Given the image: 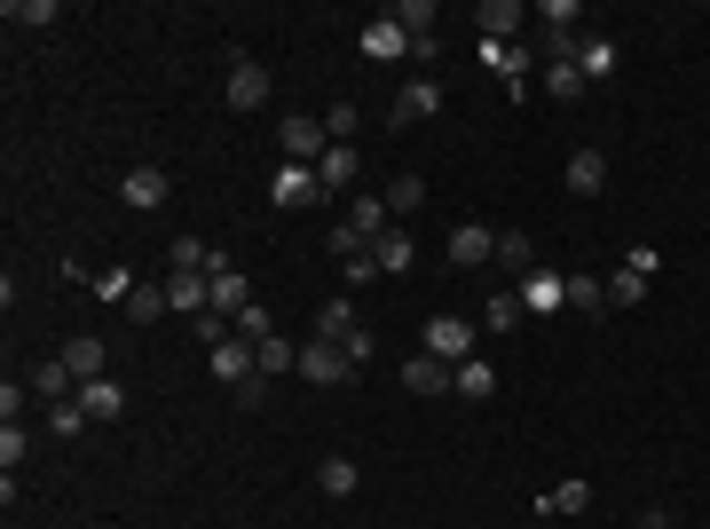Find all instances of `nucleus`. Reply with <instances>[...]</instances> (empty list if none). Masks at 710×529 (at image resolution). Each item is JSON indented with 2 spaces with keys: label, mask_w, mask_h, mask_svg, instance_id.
<instances>
[{
  "label": "nucleus",
  "mask_w": 710,
  "mask_h": 529,
  "mask_svg": "<svg viewBox=\"0 0 710 529\" xmlns=\"http://www.w3.org/2000/svg\"><path fill=\"white\" fill-rule=\"evenodd\" d=\"M355 372H364V364H355L339 340H300V380L308 388H347Z\"/></svg>",
  "instance_id": "1"
},
{
  "label": "nucleus",
  "mask_w": 710,
  "mask_h": 529,
  "mask_svg": "<svg viewBox=\"0 0 710 529\" xmlns=\"http://www.w3.org/2000/svg\"><path fill=\"white\" fill-rule=\"evenodd\" d=\"M277 150H285V166H324V150H332V135H324V119H308V111H293V119L277 127Z\"/></svg>",
  "instance_id": "2"
},
{
  "label": "nucleus",
  "mask_w": 710,
  "mask_h": 529,
  "mask_svg": "<svg viewBox=\"0 0 710 529\" xmlns=\"http://www.w3.org/2000/svg\"><path fill=\"white\" fill-rule=\"evenodd\" d=\"M418 347H426V356H442V364H466V356H474V324H466V316H426Z\"/></svg>",
  "instance_id": "3"
},
{
  "label": "nucleus",
  "mask_w": 710,
  "mask_h": 529,
  "mask_svg": "<svg viewBox=\"0 0 710 529\" xmlns=\"http://www.w3.org/2000/svg\"><path fill=\"white\" fill-rule=\"evenodd\" d=\"M269 206L300 214V206H332L324 183H316V166H277V183H269Z\"/></svg>",
  "instance_id": "4"
},
{
  "label": "nucleus",
  "mask_w": 710,
  "mask_h": 529,
  "mask_svg": "<svg viewBox=\"0 0 710 529\" xmlns=\"http://www.w3.org/2000/svg\"><path fill=\"white\" fill-rule=\"evenodd\" d=\"M221 96H229V111H260V104H269V63H260V56H237Z\"/></svg>",
  "instance_id": "5"
},
{
  "label": "nucleus",
  "mask_w": 710,
  "mask_h": 529,
  "mask_svg": "<svg viewBox=\"0 0 710 529\" xmlns=\"http://www.w3.org/2000/svg\"><path fill=\"white\" fill-rule=\"evenodd\" d=\"M206 364H214V380H221V388H245V380L260 372V347H253V340L237 332V340H221V347H206Z\"/></svg>",
  "instance_id": "6"
},
{
  "label": "nucleus",
  "mask_w": 710,
  "mask_h": 529,
  "mask_svg": "<svg viewBox=\"0 0 710 529\" xmlns=\"http://www.w3.org/2000/svg\"><path fill=\"white\" fill-rule=\"evenodd\" d=\"M442 111V79H411L403 96L387 104V127H418V119H434Z\"/></svg>",
  "instance_id": "7"
},
{
  "label": "nucleus",
  "mask_w": 710,
  "mask_h": 529,
  "mask_svg": "<svg viewBox=\"0 0 710 529\" xmlns=\"http://www.w3.org/2000/svg\"><path fill=\"white\" fill-rule=\"evenodd\" d=\"M166 190H174V183H166V166H127V183H119V198H127L135 214H158Z\"/></svg>",
  "instance_id": "8"
},
{
  "label": "nucleus",
  "mask_w": 710,
  "mask_h": 529,
  "mask_svg": "<svg viewBox=\"0 0 710 529\" xmlns=\"http://www.w3.org/2000/svg\"><path fill=\"white\" fill-rule=\"evenodd\" d=\"M451 380H458V364L426 356V347H418V356H403V388H411V395H451Z\"/></svg>",
  "instance_id": "9"
},
{
  "label": "nucleus",
  "mask_w": 710,
  "mask_h": 529,
  "mask_svg": "<svg viewBox=\"0 0 710 529\" xmlns=\"http://www.w3.org/2000/svg\"><path fill=\"white\" fill-rule=\"evenodd\" d=\"M451 261H458V270H482V261H497V229L458 222V229H451Z\"/></svg>",
  "instance_id": "10"
},
{
  "label": "nucleus",
  "mask_w": 710,
  "mask_h": 529,
  "mask_svg": "<svg viewBox=\"0 0 710 529\" xmlns=\"http://www.w3.org/2000/svg\"><path fill=\"white\" fill-rule=\"evenodd\" d=\"M206 285H214V316H229V324H237V316L253 308V293H245V277L229 270V261H214V270H206Z\"/></svg>",
  "instance_id": "11"
},
{
  "label": "nucleus",
  "mask_w": 710,
  "mask_h": 529,
  "mask_svg": "<svg viewBox=\"0 0 710 529\" xmlns=\"http://www.w3.org/2000/svg\"><path fill=\"white\" fill-rule=\"evenodd\" d=\"M474 25H482V40H521L529 9H521V0H482V9H474Z\"/></svg>",
  "instance_id": "12"
},
{
  "label": "nucleus",
  "mask_w": 710,
  "mask_h": 529,
  "mask_svg": "<svg viewBox=\"0 0 710 529\" xmlns=\"http://www.w3.org/2000/svg\"><path fill=\"white\" fill-rule=\"evenodd\" d=\"M355 237H364V245H379L387 229H395V214H387V198H347V214H339Z\"/></svg>",
  "instance_id": "13"
},
{
  "label": "nucleus",
  "mask_w": 710,
  "mask_h": 529,
  "mask_svg": "<svg viewBox=\"0 0 710 529\" xmlns=\"http://www.w3.org/2000/svg\"><path fill=\"white\" fill-rule=\"evenodd\" d=\"M355 332H364V316H355V301H347V293H332V301L316 308V340H355Z\"/></svg>",
  "instance_id": "14"
},
{
  "label": "nucleus",
  "mask_w": 710,
  "mask_h": 529,
  "mask_svg": "<svg viewBox=\"0 0 710 529\" xmlns=\"http://www.w3.org/2000/svg\"><path fill=\"white\" fill-rule=\"evenodd\" d=\"M355 174H364V158H355L347 143H332L324 166H316V183H324V198H332V190H355Z\"/></svg>",
  "instance_id": "15"
},
{
  "label": "nucleus",
  "mask_w": 710,
  "mask_h": 529,
  "mask_svg": "<svg viewBox=\"0 0 710 529\" xmlns=\"http://www.w3.org/2000/svg\"><path fill=\"white\" fill-rule=\"evenodd\" d=\"M166 308L174 316H206L214 308V285L206 277H166Z\"/></svg>",
  "instance_id": "16"
},
{
  "label": "nucleus",
  "mask_w": 710,
  "mask_h": 529,
  "mask_svg": "<svg viewBox=\"0 0 710 529\" xmlns=\"http://www.w3.org/2000/svg\"><path fill=\"white\" fill-rule=\"evenodd\" d=\"M451 395H458V403H490V395H497V372H490L482 356H466L458 380H451Z\"/></svg>",
  "instance_id": "17"
},
{
  "label": "nucleus",
  "mask_w": 710,
  "mask_h": 529,
  "mask_svg": "<svg viewBox=\"0 0 710 529\" xmlns=\"http://www.w3.org/2000/svg\"><path fill=\"white\" fill-rule=\"evenodd\" d=\"M569 190H576V198H600V190H608V158H600V150H576V158H569Z\"/></svg>",
  "instance_id": "18"
},
{
  "label": "nucleus",
  "mask_w": 710,
  "mask_h": 529,
  "mask_svg": "<svg viewBox=\"0 0 710 529\" xmlns=\"http://www.w3.org/2000/svg\"><path fill=\"white\" fill-rule=\"evenodd\" d=\"M214 261H221V253H206V237H174V245H166V270H174V277H198V270H214Z\"/></svg>",
  "instance_id": "19"
},
{
  "label": "nucleus",
  "mask_w": 710,
  "mask_h": 529,
  "mask_svg": "<svg viewBox=\"0 0 710 529\" xmlns=\"http://www.w3.org/2000/svg\"><path fill=\"white\" fill-rule=\"evenodd\" d=\"M63 364H71L79 388H87V380H111V372H103V364H111V356H103V340H71V347H63Z\"/></svg>",
  "instance_id": "20"
},
{
  "label": "nucleus",
  "mask_w": 710,
  "mask_h": 529,
  "mask_svg": "<svg viewBox=\"0 0 710 529\" xmlns=\"http://www.w3.org/2000/svg\"><path fill=\"white\" fill-rule=\"evenodd\" d=\"M32 395H40V403H71V364H63V356L32 364Z\"/></svg>",
  "instance_id": "21"
},
{
  "label": "nucleus",
  "mask_w": 710,
  "mask_h": 529,
  "mask_svg": "<svg viewBox=\"0 0 710 529\" xmlns=\"http://www.w3.org/2000/svg\"><path fill=\"white\" fill-rule=\"evenodd\" d=\"M364 56H379V63H387V56H411V32H403L395 17H379V25L364 32Z\"/></svg>",
  "instance_id": "22"
},
{
  "label": "nucleus",
  "mask_w": 710,
  "mask_h": 529,
  "mask_svg": "<svg viewBox=\"0 0 710 529\" xmlns=\"http://www.w3.org/2000/svg\"><path fill=\"white\" fill-rule=\"evenodd\" d=\"M576 71H584V79H615V40H600V32L576 40Z\"/></svg>",
  "instance_id": "23"
},
{
  "label": "nucleus",
  "mask_w": 710,
  "mask_h": 529,
  "mask_svg": "<svg viewBox=\"0 0 710 529\" xmlns=\"http://www.w3.org/2000/svg\"><path fill=\"white\" fill-rule=\"evenodd\" d=\"M640 301H648V270H632V261H624V270L608 277V308H640Z\"/></svg>",
  "instance_id": "24"
},
{
  "label": "nucleus",
  "mask_w": 710,
  "mask_h": 529,
  "mask_svg": "<svg viewBox=\"0 0 710 529\" xmlns=\"http://www.w3.org/2000/svg\"><path fill=\"white\" fill-rule=\"evenodd\" d=\"M521 301H529V316H545V308H569V277H529V285H521Z\"/></svg>",
  "instance_id": "25"
},
{
  "label": "nucleus",
  "mask_w": 710,
  "mask_h": 529,
  "mask_svg": "<svg viewBox=\"0 0 710 529\" xmlns=\"http://www.w3.org/2000/svg\"><path fill=\"white\" fill-rule=\"evenodd\" d=\"M79 403H87V419H119V411H127L119 380H87V388H79Z\"/></svg>",
  "instance_id": "26"
},
{
  "label": "nucleus",
  "mask_w": 710,
  "mask_h": 529,
  "mask_svg": "<svg viewBox=\"0 0 710 529\" xmlns=\"http://www.w3.org/2000/svg\"><path fill=\"white\" fill-rule=\"evenodd\" d=\"M355 482H364V474H355V459H324V467H316V490H324V498H355Z\"/></svg>",
  "instance_id": "27"
},
{
  "label": "nucleus",
  "mask_w": 710,
  "mask_h": 529,
  "mask_svg": "<svg viewBox=\"0 0 710 529\" xmlns=\"http://www.w3.org/2000/svg\"><path fill=\"white\" fill-rule=\"evenodd\" d=\"M569 308L576 316H608V277H569Z\"/></svg>",
  "instance_id": "28"
},
{
  "label": "nucleus",
  "mask_w": 710,
  "mask_h": 529,
  "mask_svg": "<svg viewBox=\"0 0 710 529\" xmlns=\"http://www.w3.org/2000/svg\"><path fill=\"white\" fill-rule=\"evenodd\" d=\"M372 261H379V277H403V270H411V237H403V229H387V237L372 245Z\"/></svg>",
  "instance_id": "29"
},
{
  "label": "nucleus",
  "mask_w": 710,
  "mask_h": 529,
  "mask_svg": "<svg viewBox=\"0 0 710 529\" xmlns=\"http://www.w3.org/2000/svg\"><path fill=\"white\" fill-rule=\"evenodd\" d=\"M426 206V183H418V174H395V183H387V214H418Z\"/></svg>",
  "instance_id": "30"
},
{
  "label": "nucleus",
  "mask_w": 710,
  "mask_h": 529,
  "mask_svg": "<svg viewBox=\"0 0 710 529\" xmlns=\"http://www.w3.org/2000/svg\"><path fill=\"white\" fill-rule=\"evenodd\" d=\"M127 316H135V324H158V316H166V285H135V293H127Z\"/></svg>",
  "instance_id": "31"
},
{
  "label": "nucleus",
  "mask_w": 710,
  "mask_h": 529,
  "mask_svg": "<svg viewBox=\"0 0 710 529\" xmlns=\"http://www.w3.org/2000/svg\"><path fill=\"white\" fill-rule=\"evenodd\" d=\"M521 316H529V301H521V293H497V301L482 308V324H490V332H513Z\"/></svg>",
  "instance_id": "32"
},
{
  "label": "nucleus",
  "mask_w": 710,
  "mask_h": 529,
  "mask_svg": "<svg viewBox=\"0 0 710 529\" xmlns=\"http://www.w3.org/2000/svg\"><path fill=\"white\" fill-rule=\"evenodd\" d=\"M538 261V245H529V229H505L497 237V270H529Z\"/></svg>",
  "instance_id": "33"
},
{
  "label": "nucleus",
  "mask_w": 710,
  "mask_h": 529,
  "mask_svg": "<svg viewBox=\"0 0 710 529\" xmlns=\"http://www.w3.org/2000/svg\"><path fill=\"white\" fill-rule=\"evenodd\" d=\"M545 96L576 104V96H584V71H576V63H545Z\"/></svg>",
  "instance_id": "34"
},
{
  "label": "nucleus",
  "mask_w": 710,
  "mask_h": 529,
  "mask_svg": "<svg viewBox=\"0 0 710 529\" xmlns=\"http://www.w3.org/2000/svg\"><path fill=\"white\" fill-rule=\"evenodd\" d=\"M395 25H403L411 40H434V0H403V9H395Z\"/></svg>",
  "instance_id": "35"
},
{
  "label": "nucleus",
  "mask_w": 710,
  "mask_h": 529,
  "mask_svg": "<svg viewBox=\"0 0 710 529\" xmlns=\"http://www.w3.org/2000/svg\"><path fill=\"white\" fill-rule=\"evenodd\" d=\"M87 427V403L71 395V403H48V434H63V443H71V434Z\"/></svg>",
  "instance_id": "36"
},
{
  "label": "nucleus",
  "mask_w": 710,
  "mask_h": 529,
  "mask_svg": "<svg viewBox=\"0 0 710 529\" xmlns=\"http://www.w3.org/2000/svg\"><path fill=\"white\" fill-rule=\"evenodd\" d=\"M592 506V482H561V490H545V513H584Z\"/></svg>",
  "instance_id": "37"
},
{
  "label": "nucleus",
  "mask_w": 710,
  "mask_h": 529,
  "mask_svg": "<svg viewBox=\"0 0 710 529\" xmlns=\"http://www.w3.org/2000/svg\"><path fill=\"white\" fill-rule=\"evenodd\" d=\"M355 127H364V111H355V104H347V96H339V104H332V111H324V135H332V143H347V135H355Z\"/></svg>",
  "instance_id": "38"
},
{
  "label": "nucleus",
  "mask_w": 710,
  "mask_h": 529,
  "mask_svg": "<svg viewBox=\"0 0 710 529\" xmlns=\"http://www.w3.org/2000/svg\"><path fill=\"white\" fill-rule=\"evenodd\" d=\"M24 451H32V443H24V427L9 419V427H0V467H9V474H17V467H24Z\"/></svg>",
  "instance_id": "39"
},
{
  "label": "nucleus",
  "mask_w": 710,
  "mask_h": 529,
  "mask_svg": "<svg viewBox=\"0 0 710 529\" xmlns=\"http://www.w3.org/2000/svg\"><path fill=\"white\" fill-rule=\"evenodd\" d=\"M9 25H56V0H9Z\"/></svg>",
  "instance_id": "40"
},
{
  "label": "nucleus",
  "mask_w": 710,
  "mask_h": 529,
  "mask_svg": "<svg viewBox=\"0 0 710 529\" xmlns=\"http://www.w3.org/2000/svg\"><path fill=\"white\" fill-rule=\"evenodd\" d=\"M538 25H545V32H576V0H545Z\"/></svg>",
  "instance_id": "41"
},
{
  "label": "nucleus",
  "mask_w": 710,
  "mask_h": 529,
  "mask_svg": "<svg viewBox=\"0 0 710 529\" xmlns=\"http://www.w3.org/2000/svg\"><path fill=\"white\" fill-rule=\"evenodd\" d=\"M237 332H245V340H253V347H260V340H269V332H277V324H269V308H245V316H237Z\"/></svg>",
  "instance_id": "42"
},
{
  "label": "nucleus",
  "mask_w": 710,
  "mask_h": 529,
  "mask_svg": "<svg viewBox=\"0 0 710 529\" xmlns=\"http://www.w3.org/2000/svg\"><path fill=\"white\" fill-rule=\"evenodd\" d=\"M229 403H245V411H260V403H269V380H260V372H253L245 388H229Z\"/></svg>",
  "instance_id": "43"
},
{
  "label": "nucleus",
  "mask_w": 710,
  "mask_h": 529,
  "mask_svg": "<svg viewBox=\"0 0 710 529\" xmlns=\"http://www.w3.org/2000/svg\"><path fill=\"white\" fill-rule=\"evenodd\" d=\"M96 293H103V301H119V308H127V293H135V285H127V270H103V277H96Z\"/></svg>",
  "instance_id": "44"
},
{
  "label": "nucleus",
  "mask_w": 710,
  "mask_h": 529,
  "mask_svg": "<svg viewBox=\"0 0 710 529\" xmlns=\"http://www.w3.org/2000/svg\"><path fill=\"white\" fill-rule=\"evenodd\" d=\"M640 529H679V513H663V506H648V513H640Z\"/></svg>",
  "instance_id": "45"
}]
</instances>
